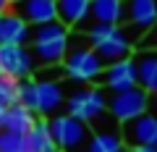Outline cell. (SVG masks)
Segmentation results:
<instances>
[{
  "instance_id": "obj_1",
  "label": "cell",
  "mask_w": 157,
  "mask_h": 152,
  "mask_svg": "<svg viewBox=\"0 0 157 152\" xmlns=\"http://www.w3.org/2000/svg\"><path fill=\"white\" fill-rule=\"evenodd\" d=\"M84 40L105 66L131 58L134 53V42L128 40V34L123 32L121 24H89L84 29Z\"/></svg>"
},
{
  "instance_id": "obj_2",
  "label": "cell",
  "mask_w": 157,
  "mask_h": 152,
  "mask_svg": "<svg viewBox=\"0 0 157 152\" xmlns=\"http://www.w3.org/2000/svg\"><path fill=\"white\" fill-rule=\"evenodd\" d=\"M60 71L68 81H76V84H94L100 81L102 71H105V63L97 58V53L86 45V40L81 45H68V53L60 63Z\"/></svg>"
},
{
  "instance_id": "obj_3",
  "label": "cell",
  "mask_w": 157,
  "mask_h": 152,
  "mask_svg": "<svg viewBox=\"0 0 157 152\" xmlns=\"http://www.w3.org/2000/svg\"><path fill=\"white\" fill-rule=\"evenodd\" d=\"M66 113L84 121L86 126L107 115V92L100 84H84L66 97Z\"/></svg>"
},
{
  "instance_id": "obj_4",
  "label": "cell",
  "mask_w": 157,
  "mask_h": 152,
  "mask_svg": "<svg viewBox=\"0 0 157 152\" xmlns=\"http://www.w3.org/2000/svg\"><path fill=\"white\" fill-rule=\"evenodd\" d=\"M50 139H52V147H58L60 152L66 150H73V152H81L89 139L92 129L84 123V121L73 118L68 113H55L50 115Z\"/></svg>"
},
{
  "instance_id": "obj_5",
  "label": "cell",
  "mask_w": 157,
  "mask_h": 152,
  "mask_svg": "<svg viewBox=\"0 0 157 152\" xmlns=\"http://www.w3.org/2000/svg\"><path fill=\"white\" fill-rule=\"evenodd\" d=\"M157 21V0H123V32L128 34V40L136 42L155 26Z\"/></svg>"
},
{
  "instance_id": "obj_6",
  "label": "cell",
  "mask_w": 157,
  "mask_h": 152,
  "mask_svg": "<svg viewBox=\"0 0 157 152\" xmlns=\"http://www.w3.org/2000/svg\"><path fill=\"white\" fill-rule=\"evenodd\" d=\"M149 100L152 97L141 87H134V89H126V92H115V95L107 97V115L121 126V123H126V121H131V118H136V115L149 110Z\"/></svg>"
},
{
  "instance_id": "obj_7",
  "label": "cell",
  "mask_w": 157,
  "mask_h": 152,
  "mask_svg": "<svg viewBox=\"0 0 157 152\" xmlns=\"http://www.w3.org/2000/svg\"><path fill=\"white\" fill-rule=\"evenodd\" d=\"M37 63H34L32 47L29 45H3L0 42V73L21 81L34 76Z\"/></svg>"
},
{
  "instance_id": "obj_8",
  "label": "cell",
  "mask_w": 157,
  "mask_h": 152,
  "mask_svg": "<svg viewBox=\"0 0 157 152\" xmlns=\"http://www.w3.org/2000/svg\"><path fill=\"white\" fill-rule=\"evenodd\" d=\"M34 115L50 118L63 110L66 105V89L55 79H34Z\"/></svg>"
},
{
  "instance_id": "obj_9",
  "label": "cell",
  "mask_w": 157,
  "mask_h": 152,
  "mask_svg": "<svg viewBox=\"0 0 157 152\" xmlns=\"http://www.w3.org/2000/svg\"><path fill=\"white\" fill-rule=\"evenodd\" d=\"M121 136L128 147H157V118L155 113H141L136 118L121 123Z\"/></svg>"
},
{
  "instance_id": "obj_10",
  "label": "cell",
  "mask_w": 157,
  "mask_h": 152,
  "mask_svg": "<svg viewBox=\"0 0 157 152\" xmlns=\"http://www.w3.org/2000/svg\"><path fill=\"white\" fill-rule=\"evenodd\" d=\"M100 87L107 89L110 95L134 89L136 87V63H134V55L105 66V71H102V76H100Z\"/></svg>"
},
{
  "instance_id": "obj_11",
  "label": "cell",
  "mask_w": 157,
  "mask_h": 152,
  "mask_svg": "<svg viewBox=\"0 0 157 152\" xmlns=\"http://www.w3.org/2000/svg\"><path fill=\"white\" fill-rule=\"evenodd\" d=\"M0 42L3 45H29L32 42V26L13 8L0 13Z\"/></svg>"
},
{
  "instance_id": "obj_12",
  "label": "cell",
  "mask_w": 157,
  "mask_h": 152,
  "mask_svg": "<svg viewBox=\"0 0 157 152\" xmlns=\"http://www.w3.org/2000/svg\"><path fill=\"white\" fill-rule=\"evenodd\" d=\"M13 11H16L29 26L58 21V11H55V3H52V0H21L18 6H13Z\"/></svg>"
},
{
  "instance_id": "obj_13",
  "label": "cell",
  "mask_w": 157,
  "mask_h": 152,
  "mask_svg": "<svg viewBox=\"0 0 157 152\" xmlns=\"http://www.w3.org/2000/svg\"><path fill=\"white\" fill-rule=\"evenodd\" d=\"M136 63V87L147 95H157V50H139Z\"/></svg>"
},
{
  "instance_id": "obj_14",
  "label": "cell",
  "mask_w": 157,
  "mask_h": 152,
  "mask_svg": "<svg viewBox=\"0 0 157 152\" xmlns=\"http://www.w3.org/2000/svg\"><path fill=\"white\" fill-rule=\"evenodd\" d=\"M121 21H123V0H89V16H86L84 29L89 24H121Z\"/></svg>"
},
{
  "instance_id": "obj_15",
  "label": "cell",
  "mask_w": 157,
  "mask_h": 152,
  "mask_svg": "<svg viewBox=\"0 0 157 152\" xmlns=\"http://www.w3.org/2000/svg\"><path fill=\"white\" fill-rule=\"evenodd\" d=\"M58 21L68 29H84L89 16V0H55Z\"/></svg>"
},
{
  "instance_id": "obj_16",
  "label": "cell",
  "mask_w": 157,
  "mask_h": 152,
  "mask_svg": "<svg viewBox=\"0 0 157 152\" xmlns=\"http://www.w3.org/2000/svg\"><path fill=\"white\" fill-rule=\"evenodd\" d=\"M37 115H34L29 107H24L21 102H13V105L3 107V118H0V129L3 131H16V134H26L34 126Z\"/></svg>"
},
{
  "instance_id": "obj_17",
  "label": "cell",
  "mask_w": 157,
  "mask_h": 152,
  "mask_svg": "<svg viewBox=\"0 0 157 152\" xmlns=\"http://www.w3.org/2000/svg\"><path fill=\"white\" fill-rule=\"evenodd\" d=\"M68 45H71V37L68 40H52V42H34L29 47H32L37 66H60L68 53Z\"/></svg>"
},
{
  "instance_id": "obj_18",
  "label": "cell",
  "mask_w": 157,
  "mask_h": 152,
  "mask_svg": "<svg viewBox=\"0 0 157 152\" xmlns=\"http://www.w3.org/2000/svg\"><path fill=\"white\" fill-rule=\"evenodd\" d=\"M123 147H126V142L121 136V126H118V129L92 131L86 144H84V152H118V150H123Z\"/></svg>"
},
{
  "instance_id": "obj_19",
  "label": "cell",
  "mask_w": 157,
  "mask_h": 152,
  "mask_svg": "<svg viewBox=\"0 0 157 152\" xmlns=\"http://www.w3.org/2000/svg\"><path fill=\"white\" fill-rule=\"evenodd\" d=\"M50 144H52V139H50V121L42 118V115H37L34 126L26 131V147H29V152H42Z\"/></svg>"
},
{
  "instance_id": "obj_20",
  "label": "cell",
  "mask_w": 157,
  "mask_h": 152,
  "mask_svg": "<svg viewBox=\"0 0 157 152\" xmlns=\"http://www.w3.org/2000/svg\"><path fill=\"white\" fill-rule=\"evenodd\" d=\"M71 37V29L60 21H50V24H39V26H32V42H52V40H68Z\"/></svg>"
},
{
  "instance_id": "obj_21",
  "label": "cell",
  "mask_w": 157,
  "mask_h": 152,
  "mask_svg": "<svg viewBox=\"0 0 157 152\" xmlns=\"http://www.w3.org/2000/svg\"><path fill=\"white\" fill-rule=\"evenodd\" d=\"M0 152H29L26 134H16V131H3L0 129Z\"/></svg>"
},
{
  "instance_id": "obj_22",
  "label": "cell",
  "mask_w": 157,
  "mask_h": 152,
  "mask_svg": "<svg viewBox=\"0 0 157 152\" xmlns=\"http://www.w3.org/2000/svg\"><path fill=\"white\" fill-rule=\"evenodd\" d=\"M13 102H18V81L0 73V107H8Z\"/></svg>"
},
{
  "instance_id": "obj_23",
  "label": "cell",
  "mask_w": 157,
  "mask_h": 152,
  "mask_svg": "<svg viewBox=\"0 0 157 152\" xmlns=\"http://www.w3.org/2000/svg\"><path fill=\"white\" fill-rule=\"evenodd\" d=\"M34 84H37L34 76L18 81V102H21L24 107H29L32 113H34Z\"/></svg>"
},
{
  "instance_id": "obj_24",
  "label": "cell",
  "mask_w": 157,
  "mask_h": 152,
  "mask_svg": "<svg viewBox=\"0 0 157 152\" xmlns=\"http://www.w3.org/2000/svg\"><path fill=\"white\" fill-rule=\"evenodd\" d=\"M136 47H139V50H157V21H155V26L136 42Z\"/></svg>"
},
{
  "instance_id": "obj_25",
  "label": "cell",
  "mask_w": 157,
  "mask_h": 152,
  "mask_svg": "<svg viewBox=\"0 0 157 152\" xmlns=\"http://www.w3.org/2000/svg\"><path fill=\"white\" fill-rule=\"evenodd\" d=\"M131 152H157V147H131Z\"/></svg>"
},
{
  "instance_id": "obj_26",
  "label": "cell",
  "mask_w": 157,
  "mask_h": 152,
  "mask_svg": "<svg viewBox=\"0 0 157 152\" xmlns=\"http://www.w3.org/2000/svg\"><path fill=\"white\" fill-rule=\"evenodd\" d=\"M6 11H11V6H8V0H0V13H6Z\"/></svg>"
},
{
  "instance_id": "obj_27",
  "label": "cell",
  "mask_w": 157,
  "mask_h": 152,
  "mask_svg": "<svg viewBox=\"0 0 157 152\" xmlns=\"http://www.w3.org/2000/svg\"><path fill=\"white\" fill-rule=\"evenodd\" d=\"M42 152H60V150H58V147H52V144H50V147H45V150H42Z\"/></svg>"
},
{
  "instance_id": "obj_28",
  "label": "cell",
  "mask_w": 157,
  "mask_h": 152,
  "mask_svg": "<svg viewBox=\"0 0 157 152\" xmlns=\"http://www.w3.org/2000/svg\"><path fill=\"white\" fill-rule=\"evenodd\" d=\"M18 3H21V0H8V6H11V8H13V6H18Z\"/></svg>"
},
{
  "instance_id": "obj_29",
  "label": "cell",
  "mask_w": 157,
  "mask_h": 152,
  "mask_svg": "<svg viewBox=\"0 0 157 152\" xmlns=\"http://www.w3.org/2000/svg\"><path fill=\"white\" fill-rule=\"evenodd\" d=\"M118 152H131V147H123V150H118Z\"/></svg>"
},
{
  "instance_id": "obj_30",
  "label": "cell",
  "mask_w": 157,
  "mask_h": 152,
  "mask_svg": "<svg viewBox=\"0 0 157 152\" xmlns=\"http://www.w3.org/2000/svg\"><path fill=\"white\" fill-rule=\"evenodd\" d=\"M0 118H3V107H0Z\"/></svg>"
},
{
  "instance_id": "obj_31",
  "label": "cell",
  "mask_w": 157,
  "mask_h": 152,
  "mask_svg": "<svg viewBox=\"0 0 157 152\" xmlns=\"http://www.w3.org/2000/svg\"><path fill=\"white\" fill-rule=\"evenodd\" d=\"M66 152H73V150H66Z\"/></svg>"
},
{
  "instance_id": "obj_32",
  "label": "cell",
  "mask_w": 157,
  "mask_h": 152,
  "mask_svg": "<svg viewBox=\"0 0 157 152\" xmlns=\"http://www.w3.org/2000/svg\"><path fill=\"white\" fill-rule=\"evenodd\" d=\"M155 118H157V113H155Z\"/></svg>"
},
{
  "instance_id": "obj_33",
  "label": "cell",
  "mask_w": 157,
  "mask_h": 152,
  "mask_svg": "<svg viewBox=\"0 0 157 152\" xmlns=\"http://www.w3.org/2000/svg\"><path fill=\"white\" fill-rule=\"evenodd\" d=\"M52 3H55V0H52Z\"/></svg>"
}]
</instances>
